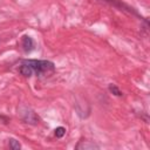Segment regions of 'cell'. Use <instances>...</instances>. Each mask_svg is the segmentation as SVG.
<instances>
[{
  "label": "cell",
  "instance_id": "277c9868",
  "mask_svg": "<svg viewBox=\"0 0 150 150\" xmlns=\"http://www.w3.org/2000/svg\"><path fill=\"white\" fill-rule=\"evenodd\" d=\"M98 148L100 146L97 144H95L90 141H80L75 146V149H77V150H93V149H98Z\"/></svg>",
  "mask_w": 150,
  "mask_h": 150
},
{
  "label": "cell",
  "instance_id": "8992f818",
  "mask_svg": "<svg viewBox=\"0 0 150 150\" xmlns=\"http://www.w3.org/2000/svg\"><path fill=\"white\" fill-rule=\"evenodd\" d=\"M108 89H109V91H110L112 95H115V96H122V95H123V94H122V91L120 90V88H118L116 84L110 83V84H109V87H108Z\"/></svg>",
  "mask_w": 150,
  "mask_h": 150
},
{
  "label": "cell",
  "instance_id": "52a82bcc",
  "mask_svg": "<svg viewBox=\"0 0 150 150\" xmlns=\"http://www.w3.org/2000/svg\"><path fill=\"white\" fill-rule=\"evenodd\" d=\"M9 148L12 150H20L21 149V145H20L19 141H16L15 138H11L9 139Z\"/></svg>",
  "mask_w": 150,
  "mask_h": 150
},
{
  "label": "cell",
  "instance_id": "ba28073f",
  "mask_svg": "<svg viewBox=\"0 0 150 150\" xmlns=\"http://www.w3.org/2000/svg\"><path fill=\"white\" fill-rule=\"evenodd\" d=\"M64 134H66V128H63V127H57V128L55 129V136H56L57 138L63 137Z\"/></svg>",
  "mask_w": 150,
  "mask_h": 150
},
{
  "label": "cell",
  "instance_id": "3957f363",
  "mask_svg": "<svg viewBox=\"0 0 150 150\" xmlns=\"http://www.w3.org/2000/svg\"><path fill=\"white\" fill-rule=\"evenodd\" d=\"M102 1L108 2V4H110L111 6L117 7V8H118V9H121V11H124V12H128V13H130V14H132V15L139 16V14L136 12V9H135V8H132V7H130L129 5H127V4L122 2L121 0H102Z\"/></svg>",
  "mask_w": 150,
  "mask_h": 150
},
{
  "label": "cell",
  "instance_id": "5b68a950",
  "mask_svg": "<svg viewBox=\"0 0 150 150\" xmlns=\"http://www.w3.org/2000/svg\"><path fill=\"white\" fill-rule=\"evenodd\" d=\"M21 43H22V47H23L25 52H30V50L34 49V41H33V39H32L30 36H28V35L22 36Z\"/></svg>",
  "mask_w": 150,
  "mask_h": 150
},
{
  "label": "cell",
  "instance_id": "7a4b0ae2",
  "mask_svg": "<svg viewBox=\"0 0 150 150\" xmlns=\"http://www.w3.org/2000/svg\"><path fill=\"white\" fill-rule=\"evenodd\" d=\"M19 114H20V118L25 122V123H28V124H33V125H36L40 121L39 116L29 108L27 107H22L20 108L19 110Z\"/></svg>",
  "mask_w": 150,
  "mask_h": 150
},
{
  "label": "cell",
  "instance_id": "6da1fadb",
  "mask_svg": "<svg viewBox=\"0 0 150 150\" xmlns=\"http://www.w3.org/2000/svg\"><path fill=\"white\" fill-rule=\"evenodd\" d=\"M19 71L26 77L32 75L50 76L55 71V66L47 60H23L19 66Z\"/></svg>",
  "mask_w": 150,
  "mask_h": 150
}]
</instances>
